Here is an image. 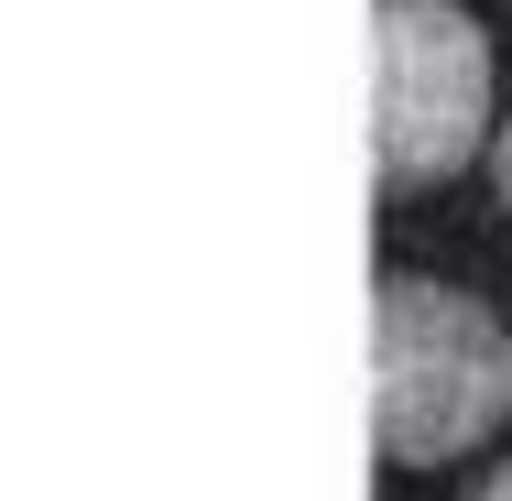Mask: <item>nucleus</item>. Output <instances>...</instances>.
<instances>
[{"label": "nucleus", "instance_id": "obj_1", "mask_svg": "<svg viewBox=\"0 0 512 501\" xmlns=\"http://www.w3.org/2000/svg\"><path fill=\"white\" fill-rule=\"evenodd\" d=\"M512 414V338L502 316L458 284L382 273L371 295V447L393 469H436L480 447Z\"/></svg>", "mask_w": 512, "mask_h": 501}, {"label": "nucleus", "instance_id": "obj_2", "mask_svg": "<svg viewBox=\"0 0 512 501\" xmlns=\"http://www.w3.org/2000/svg\"><path fill=\"white\" fill-rule=\"evenodd\" d=\"M491 131V44L458 0H382L371 11V175L404 197L480 153Z\"/></svg>", "mask_w": 512, "mask_h": 501}, {"label": "nucleus", "instance_id": "obj_3", "mask_svg": "<svg viewBox=\"0 0 512 501\" xmlns=\"http://www.w3.org/2000/svg\"><path fill=\"white\" fill-rule=\"evenodd\" d=\"M491 175H502V218H512V120H502V142H491Z\"/></svg>", "mask_w": 512, "mask_h": 501}, {"label": "nucleus", "instance_id": "obj_4", "mask_svg": "<svg viewBox=\"0 0 512 501\" xmlns=\"http://www.w3.org/2000/svg\"><path fill=\"white\" fill-rule=\"evenodd\" d=\"M469 501H512V458H502V469H491V480H480Z\"/></svg>", "mask_w": 512, "mask_h": 501}]
</instances>
